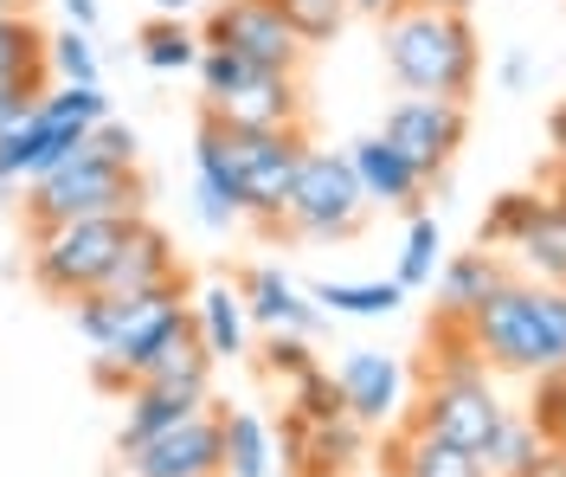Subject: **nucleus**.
<instances>
[{
  "label": "nucleus",
  "mask_w": 566,
  "mask_h": 477,
  "mask_svg": "<svg viewBox=\"0 0 566 477\" xmlns=\"http://www.w3.org/2000/svg\"><path fill=\"white\" fill-rule=\"evenodd\" d=\"M380 52H387V72L399 91L412 97H451L463 104L483 77V45L470 13H444V7H399L380 20Z\"/></svg>",
  "instance_id": "obj_1"
},
{
  "label": "nucleus",
  "mask_w": 566,
  "mask_h": 477,
  "mask_svg": "<svg viewBox=\"0 0 566 477\" xmlns=\"http://www.w3.org/2000/svg\"><path fill=\"white\" fill-rule=\"evenodd\" d=\"M470 335L483 362L502 374H547L566 367V284H522L509 278L490 303L470 310Z\"/></svg>",
  "instance_id": "obj_2"
},
{
  "label": "nucleus",
  "mask_w": 566,
  "mask_h": 477,
  "mask_svg": "<svg viewBox=\"0 0 566 477\" xmlns=\"http://www.w3.org/2000/svg\"><path fill=\"white\" fill-rule=\"evenodd\" d=\"M71 323H77V335H84L91 349H104V355H116L129 374H142V362H148L168 335H180L193 323V317H187V271L168 278V284H155V291H84L71 303Z\"/></svg>",
  "instance_id": "obj_3"
},
{
  "label": "nucleus",
  "mask_w": 566,
  "mask_h": 477,
  "mask_svg": "<svg viewBox=\"0 0 566 477\" xmlns=\"http://www.w3.org/2000/svg\"><path fill=\"white\" fill-rule=\"evenodd\" d=\"M142 194H148V187H142L136 168L104 162V155L91 148V136H84V148L71 155L65 168L27 182V232L65 226V220H91V214H142Z\"/></svg>",
  "instance_id": "obj_4"
},
{
  "label": "nucleus",
  "mask_w": 566,
  "mask_h": 477,
  "mask_svg": "<svg viewBox=\"0 0 566 477\" xmlns=\"http://www.w3.org/2000/svg\"><path fill=\"white\" fill-rule=\"evenodd\" d=\"M367 214H374V207H367V194H360V182H354L348 148H316L310 143L277 232L303 239V246H335V239H354V232L367 226Z\"/></svg>",
  "instance_id": "obj_5"
},
{
  "label": "nucleus",
  "mask_w": 566,
  "mask_h": 477,
  "mask_svg": "<svg viewBox=\"0 0 566 477\" xmlns=\"http://www.w3.org/2000/svg\"><path fill=\"white\" fill-rule=\"evenodd\" d=\"M142 214H91V220L39 226L33 232V284L59 303H77L84 291H97L104 265L116 258V246L129 239V226Z\"/></svg>",
  "instance_id": "obj_6"
},
{
  "label": "nucleus",
  "mask_w": 566,
  "mask_h": 477,
  "mask_svg": "<svg viewBox=\"0 0 566 477\" xmlns=\"http://www.w3.org/2000/svg\"><path fill=\"white\" fill-rule=\"evenodd\" d=\"M219 143H226L232 168H239V187H245V200H239L245 220L277 232L283 207H290V187H296V168L310 155V129L303 123L296 129H232V123H219Z\"/></svg>",
  "instance_id": "obj_7"
},
{
  "label": "nucleus",
  "mask_w": 566,
  "mask_h": 477,
  "mask_svg": "<svg viewBox=\"0 0 566 477\" xmlns=\"http://www.w3.org/2000/svg\"><path fill=\"white\" fill-rule=\"evenodd\" d=\"M502 419H509V406H502V394H495L490 374H483V381H424V394L399 413L406 433L463 445V452H483V445L495 439Z\"/></svg>",
  "instance_id": "obj_8"
},
{
  "label": "nucleus",
  "mask_w": 566,
  "mask_h": 477,
  "mask_svg": "<svg viewBox=\"0 0 566 477\" xmlns=\"http://www.w3.org/2000/svg\"><path fill=\"white\" fill-rule=\"evenodd\" d=\"M200 45H226L264 72H303V52H310L277 0H219L200 27Z\"/></svg>",
  "instance_id": "obj_9"
},
{
  "label": "nucleus",
  "mask_w": 566,
  "mask_h": 477,
  "mask_svg": "<svg viewBox=\"0 0 566 477\" xmlns=\"http://www.w3.org/2000/svg\"><path fill=\"white\" fill-rule=\"evenodd\" d=\"M380 136L419 168L424 182H438V175L451 168V155L463 148V136H470V111L451 104V97H412V91H406V97L387 111Z\"/></svg>",
  "instance_id": "obj_10"
},
{
  "label": "nucleus",
  "mask_w": 566,
  "mask_h": 477,
  "mask_svg": "<svg viewBox=\"0 0 566 477\" xmlns=\"http://www.w3.org/2000/svg\"><path fill=\"white\" fill-rule=\"evenodd\" d=\"M123 458H129V477H226V413L207 406Z\"/></svg>",
  "instance_id": "obj_11"
},
{
  "label": "nucleus",
  "mask_w": 566,
  "mask_h": 477,
  "mask_svg": "<svg viewBox=\"0 0 566 477\" xmlns=\"http://www.w3.org/2000/svg\"><path fill=\"white\" fill-rule=\"evenodd\" d=\"M200 111L232 129H296L303 123V84L296 72H251L226 97H200Z\"/></svg>",
  "instance_id": "obj_12"
},
{
  "label": "nucleus",
  "mask_w": 566,
  "mask_h": 477,
  "mask_svg": "<svg viewBox=\"0 0 566 477\" xmlns=\"http://www.w3.org/2000/svg\"><path fill=\"white\" fill-rule=\"evenodd\" d=\"M335 387H342L348 419L387 426V419H399V406H406V367L392 362V355H380V349H348L335 362Z\"/></svg>",
  "instance_id": "obj_13"
},
{
  "label": "nucleus",
  "mask_w": 566,
  "mask_h": 477,
  "mask_svg": "<svg viewBox=\"0 0 566 477\" xmlns=\"http://www.w3.org/2000/svg\"><path fill=\"white\" fill-rule=\"evenodd\" d=\"M239 297H245V317L264 335H310V342H316L322 303L303 291V284H290L277 265H251L245 278H239Z\"/></svg>",
  "instance_id": "obj_14"
},
{
  "label": "nucleus",
  "mask_w": 566,
  "mask_h": 477,
  "mask_svg": "<svg viewBox=\"0 0 566 477\" xmlns=\"http://www.w3.org/2000/svg\"><path fill=\"white\" fill-rule=\"evenodd\" d=\"M212 394L207 387H168V381H136L129 394H123V426H116V452H136V445L161 439V433H175L180 419H193V413H207Z\"/></svg>",
  "instance_id": "obj_15"
},
{
  "label": "nucleus",
  "mask_w": 566,
  "mask_h": 477,
  "mask_svg": "<svg viewBox=\"0 0 566 477\" xmlns=\"http://www.w3.org/2000/svg\"><path fill=\"white\" fill-rule=\"evenodd\" d=\"M348 162H354V182L367 194V207H392V214H412L424 200V175L387 143V136H360L348 143Z\"/></svg>",
  "instance_id": "obj_16"
},
{
  "label": "nucleus",
  "mask_w": 566,
  "mask_h": 477,
  "mask_svg": "<svg viewBox=\"0 0 566 477\" xmlns=\"http://www.w3.org/2000/svg\"><path fill=\"white\" fill-rule=\"evenodd\" d=\"M168 278H180L175 239H168L155 220H136L129 226V239L116 246V258L104 265L97 291H155V284H168Z\"/></svg>",
  "instance_id": "obj_17"
},
{
  "label": "nucleus",
  "mask_w": 566,
  "mask_h": 477,
  "mask_svg": "<svg viewBox=\"0 0 566 477\" xmlns=\"http://www.w3.org/2000/svg\"><path fill=\"white\" fill-rule=\"evenodd\" d=\"M502 284H509V265H502L490 246L444 258V265H438V317H463V323H470V310L490 303Z\"/></svg>",
  "instance_id": "obj_18"
},
{
  "label": "nucleus",
  "mask_w": 566,
  "mask_h": 477,
  "mask_svg": "<svg viewBox=\"0 0 566 477\" xmlns=\"http://www.w3.org/2000/svg\"><path fill=\"white\" fill-rule=\"evenodd\" d=\"M380 471L387 477H490V465L463 445H444V439H424V433H406L380 452Z\"/></svg>",
  "instance_id": "obj_19"
},
{
  "label": "nucleus",
  "mask_w": 566,
  "mask_h": 477,
  "mask_svg": "<svg viewBox=\"0 0 566 477\" xmlns=\"http://www.w3.org/2000/svg\"><path fill=\"white\" fill-rule=\"evenodd\" d=\"M187 317H193V335H200V349H207L212 362L245 355V323L251 317H245V297L232 291V284H207Z\"/></svg>",
  "instance_id": "obj_20"
},
{
  "label": "nucleus",
  "mask_w": 566,
  "mask_h": 477,
  "mask_svg": "<svg viewBox=\"0 0 566 477\" xmlns=\"http://www.w3.org/2000/svg\"><path fill=\"white\" fill-rule=\"evenodd\" d=\"M136 381H168V387H207L212 394V355L200 349V335H193V323L180 335H168L148 362H142Z\"/></svg>",
  "instance_id": "obj_21"
},
{
  "label": "nucleus",
  "mask_w": 566,
  "mask_h": 477,
  "mask_svg": "<svg viewBox=\"0 0 566 477\" xmlns=\"http://www.w3.org/2000/svg\"><path fill=\"white\" fill-rule=\"evenodd\" d=\"M277 471V433L258 413H226V477H271Z\"/></svg>",
  "instance_id": "obj_22"
},
{
  "label": "nucleus",
  "mask_w": 566,
  "mask_h": 477,
  "mask_svg": "<svg viewBox=\"0 0 566 477\" xmlns=\"http://www.w3.org/2000/svg\"><path fill=\"white\" fill-rule=\"evenodd\" d=\"M136 52H142L148 72H193V59H200V27L155 13V20L136 33Z\"/></svg>",
  "instance_id": "obj_23"
},
{
  "label": "nucleus",
  "mask_w": 566,
  "mask_h": 477,
  "mask_svg": "<svg viewBox=\"0 0 566 477\" xmlns=\"http://www.w3.org/2000/svg\"><path fill=\"white\" fill-rule=\"evenodd\" d=\"M310 297L322 303V317H392L412 291L387 278V284H310Z\"/></svg>",
  "instance_id": "obj_24"
},
{
  "label": "nucleus",
  "mask_w": 566,
  "mask_h": 477,
  "mask_svg": "<svg viewBox=\"0 0 566 477\" xmlns=\"http://www.w3.org/2000/svg\"><path fill=\"white\" fill-rule=\"evenodd\" d=\"M438 252H444V226H438V214H424V207H412L406 214V252H399V284L406 291H424L431 278H438Z\"/></svg>",
  "instance_id": "obj_25"
},
{
  "label": "nucleus",
  "mask_w": 566,
  "mask_h": 477,
  "mask_svg": "<svg viewBox=\"0 0 566 477\" xmlns=\"http://www.w3.org/2000/svg\"><path fill=\"white\" fill-rule=\"evenodd\" d=\"M45 39L33 13H0V77H52Z\"/></svg>",
  "instance_id": "obj_26"
},
{
  "label": "nucleus",
  "mask_w": 566,
  "mask_h": 477,
  "mask_svg": "<svg viewBox=\"0 0 566 477\" xmlns=\"http://www.w3.org/2000/svg\"><path fill=\"white\" fill-rule=\"evenodd\" d=\"M515 252L534 271V284H566V207L547 200V220L534 226L528 239H515Z\"/></svg>",
  "instance_id": "obj_27"
},
{
  "label": "nucleus",
  "mask_w": 566,
  "mask_h": 477,
  "mask_svg": "<svg viewBox=\"0 0 566 477\" xmlns=\"http://www.w3.org/2000/svg\"><path fill=\"white\" fill-rule=\"evenodd\" d=\"M541 220H547V194H502L490 207V220L476 226V246H515Z\"/></svg>",
  "instance_id": "obj_28"
},
{
  "label": "nucleus",
  "mask_w": 566,
  "mask_h": 477,
  "mask_svg": "<svg viewBox=\"0 0 566 477\" xmlns=\"http://www.w3.org/2000/svg\"><path fill=\"white\" fill-rule=\"evenodd\" d=\"M45 65L65 77V84H104V65H97V39L65 27V33L45 39Z\"/></svg>",
  "instance_id": "obj_29"
},
{
  "label": "nucleus",
  "mask_w": 566,
  "mask_h": 477,
  "mask_svg": "<svg viewBox=\"0 0 566 477\" xmlns=\"http://www.w3.org/2000/svg\"><path fill=\"white\" fill-rule=\"evenodd\" d=\"M290 413L296 419H310V426H322V419H342L348 406H342V387H335V367H310L303 381H290Z\"/></svg>",
  "instance_id": "obj_30"
},
{
  "label": "nucleus",
  "mask_w": 566,
  "mask_h": 477,
  "mask_svg": "<svg viewBox=\"0 0 566 477\" xmlns=\"http://www.w3.org/2000/svg\"><path fill=\"white\" fill-rule=\"evenodd\" d=\"M39 111L59 116V123H77V129H97L109 116V97H104V84H59V91L39 97Z\"/></svg>",
  "instance_id": "obj_31"
},
{
  "label": "nucleus",
  "mask_w": 566,
  "mask_h": 477,
  "mask_svg": "<svg viewBox=\"0 0 566 477\" xmlns=\"http://www.w3.org/2000/svg\"><path fill=\"white\" fill-rule=\"evenodd\" d=\"M277 7L303 45H322V39H335L348 27V0H277Z\"/></svg>",
  "instance_id": "obj_32"
},
{
  "label": "nucleus",
  "mask_w": 566,
  "mask_h": 477,
  "mask_svg": "<svg viewBox=\"0 0 566 477\" xmlns=\"http://www.w3.org/2000/svg\"><path fill=\"white\" fill-rule=\"evenodd\" d=\"M534 381V401L528 419L541 439H566V367H547V374H528Z\"/></svg>",
  "instance_id": "obj_33"
},
{
  "label": "nucleus",
  "mask_w": 566,
  "mask_h": 477,
  "mask_svg": "<svg viewBox=\"0 0 566 477\" xmlns=\"http://www.w3.org/2000/svg\"><path fill=\"white\" fill-rule=\"evenodd\" d=\"M258 367L271 374V381H303L310 367H316V355H310V335H264V355H258Z\"/></svg>",
  "instance_id": "obj_34"
},
{
  "label": "nucleus",
  "mask_w": 566,
  "mask_h": 477,
  "mask_svg": "<svg viewBox=\"0 0 566 477\" xmlns=\"http://www.w3.org/2000/svg\"><path fill=\"white\" fill-rule=\"evenodd\" d=\"M45 91H52L45 77H0V136H7L13 123H27Z\"/></svg>",
  "instance_id": "obj_35"
},
{
  "label": "nucleus",
  "mask_w": 566,
  "mask_h": 477,
  "mask_svg": "<svg viewBox=\"0 0 566 477\" xmlns=\"http://www.w3.org/2000/svg\"><path fill=\"white\" fill-rule=\"evenodd\" d=\"M91 148H97V155H104V162H116V168H136V129H129V123H116V116H104V123H97V129H91Z\"/></svg>",
  "instance_id": "obj_36"
},
{
  "label": "nucleus",
  "mask_w": 566,
  "mask_h": 477,
  "mask_svg": "<svg viewBox=\"0 0 566 477\" xmlns=\"http://www.w3.org/2000/svg\"><path fill=\"white\" fill-rule=\"evenodd\" d=\"M91 381H97L104 394H129V387H136V374L116 362V355H104V349H91Z\"/></svg>",
  "instance_id": "obj_37"
},
{
  "label": "nucleus",
  "mask_w": 566,
  "mask_h": 477,
  "mask_svg": "<svg viewBox=\"0 0 566 477\" xmlns=\"http://www.w3.org/2000/svg\"><path fill=\"white\" fill-rule=\"evenodd\" d=\"M59 7H65V27H77V33H97V20H104L97 0H59Z\"/></svg>",
  "instance_id": "obj_38"
},
{
  "label": "nucleus",
  "mask_w": 566,
  "mask_h": 477,
  "mask_svg": "<svg viewBox=\"0 0 566 477\" xmlns=\"http://www.w3.org/2000/svg\"><path fill=\"white\" fill-rule=\"evenodd\" d=\"M502 91H528V77H534V65H528V52H509V59H502Z\"/></svg>",
  "instance_id": "obj_39"
},
{
  "label": "nucleus",
  "mask_w": 566,
  "mask_h": 477,
  "mask_svg": "<svg viewBox=\"0 0 566 477\" xmlns=\"http://www.w3.org/2000/svg\"><path fill=\"white\" fill-rule=\"evenodd\" d=\"M399 7H406V0H348V13H367V20H387Z\"/></svg>",
  "instance_id": "obj_40"
},
{
  "label": "nucleus",
  "mask_w": 566,
  "mask_h": 477,
  "mask_svg": "<svg viewBox=\"0 0 566 477\" xmlns=\"http://www.w3.org/2000/svg\"><path fill=\"white\" fill-rule=\"evenodd\" d=\"M547 136H554V148H560V162H566V104L547 116Z\"/></svg>",
  "instance_id": "obj_41"
},
{
  "label": "nucleus",
  "mask_w": 566,
  "mask_h": 477,
  "mask_svg": "<svg viewBox=\"0 0 566 477\" xmlns=\"http://www.w3.org/2000/svg\"><path fill=\"white\" fill-rule=\"evenodd\" d=\"M148 7H155V13H168V20H187V7H193V0H148Z\"/></svg>",
  "instance_id": "obj_42"
},
{
  "label": "nucleus",
  "mask_w": 566,
  "mask_h": 477,
  "mask_svg": "<svg viewBox=\"0 0 566 477\" xmlns=\"http://www.w3.org/2000/svg\"><path fill=\"white\" fill-rule=\"evenodd\" d=\"M13 200H20V182H13V175L0 168V207H13Z\"/></svg>",
  "instance_id": "obj_43"
},
{
  "label": "nucleus",
  "mask_w": 566,
  "mask_h": 477,
  "mask_svg": "<svg viewBox=\"0 0 566 477\" xmlns=\"http://www.w3.org/2000/svg\"><path fill=\"white\" fill-rule=\"evenodd\" d=\"M412 7H444V13H470L476 0H412Z\"/></svg>",
  "instance_id": "obj_44"
},
{
  "label": "nucleus",
  "mask_w": 566,
  "mask_h": 477,
  "mask_svg": "<svg viewBox=\"0 0 566 477\" xmlns=\"http://www.w3.org/2000/svg\"><path fill=\"white\" fill-rule=\"evenodd\" d=\"M547 200H554V207H566V162H560V175H554V187H547Z\"/></svg>",
  "instance_id": "obj_45"
},
{
  "label": "nucleus",
  "mask_w": 566,
  "mask_h": 477,
  "mask_svg": "<svg viewBox=\"0 0 566 477\" xmlns=\"http://www.w3.org/2000/svg\"><path fill=\"white\" fill-rule=\"evenodd\" d=\"M0 13H33V0H0Z\"/></svg>",
  "instance_id": "obj_46"
},
{
  "label": "nucleus",
  "mask_w": 566,
  "mask_h": 477,
  "mask_svg": "<svg viewBox=\"0 0 566 477\" xmlns=\"http://www.w3.org/2000/svg\"><path fill=\"white\" fill-rule=\"evenodd\" d=\"M271 477H296V471H271Z\"/></svg>",
  "instance_id": "obj_47"
}]
</instances>
